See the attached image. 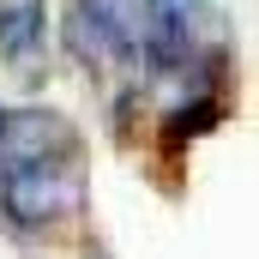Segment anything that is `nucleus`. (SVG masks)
I'll list each match as a JSON object with an SVG mask.
<instances>
[{
    "label": "nucleus",
    "mask_w": 259,
    "mask_h": 259,
    "mask_svg": "<svg viewBox=\"0 0 259 259\" xmlns=\"http://www.w3.org/2000/svg\"><path fill=\"white\" fill-rule=\"evenodd\" d=\"M49 55V0H0V72H36Z\"/></svg>",
    "instance_id": "3"
},
{
    "label": "nucleus",
    "mask_w": 259,
    "mask_h": 259,
    "mask_svg": "<svg viewBox=\"0 0 259 259\" xmlns=\"http://www.w3.org/2000/svg\"><path fill=\"white\" fill-rule=\"evenodd\" d=\"M72 55L91 66L115 115H157L169 151L193 145L229 115V30L211 0H72Z\"/></svg>",
    "instance_id": "1"
},
{
    "label": "nucleus",
    "mask_w": 259,
    "mask_h": 259,
    "mask_svg": "<svg viewBox=\"0 0 259 259\" xmlns=\"http://www.w3.org/2000/svg\"><path fill=\"white\" fill-rule=\"evenodd\" d=\"M91 217V151L61 109L0 103V229L18 247L61 241Z\"/></svg>",
    "instance_id": "2"
}]
</instances>
